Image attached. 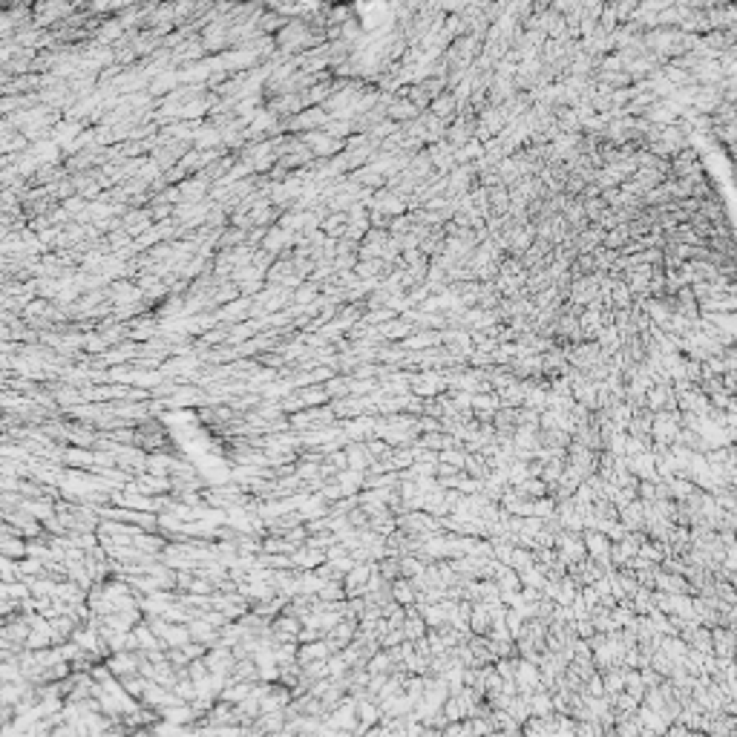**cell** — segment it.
Segmentation results:
<instances>
[{
	"mask_svg": "<svg viewBox=\"0 0 737 737\" xmlns=\"http://www.w3.org/2000/svg\"><path fill=\"white\" fill-rule=\"evenodd\" d=\"M582 545H585V553L596 561H608L611 545L613 541L602 533V530H582Z\"/></svg>",
	"mask_w": 737,
	"mask_h": 737,
	"instance_id": "1",
	"label": "cell"
},
{
	"mask_svg": "<svg viewBox=\"0 0 737 737\" xmlns=\"http://www.w3.org/2000/svg\"><path fill=\"white\" fill-rule=\"evenodd\" d=\"M619 521L628 527V530H643L645 527V516H643V501L634 498L628 501L625 507H619Z\"/></svg>",
	"mask_w": 737,
	"mask_h": 737,
	"instance_id": "2",
	"label": "cell"
},
{
	"mask_svg": "<svg viewBox=\"0 0 737 737\" xmlns=\"http://www.w3.org/2000/svg\"><path fill=\"white\" fill-rule=\"evenodd\" d=\"M467 625H470L473 634L487 636V631H490V625H493V619H490V613H487V605H484V602H473V611H470Z\"/></svg>",
	"mask_w": 737,
	"mask_h": 737,
	"instance_id": "3",
	"label": "cell"
},
{
	"mask_svg": "<svg viewBox=\"0 0 737 737\" xmlns=\"http://www.w3.org/2000/svg\"><path fill=\"white\" fill-rule=\"evenodd\" d=\"M392 599H398L400 605H409V602H415V588L409 585V579H406V576H398V579H392Z\"/></svg>",
	"mask_w": 737,
	"mask_h": 737,
	"instance_id": "4",
	"label": "cell"
},
{
	"mask_svg": "<svg viewBox=\"0 0 737 737\" xmlns=\"http://www.w3.org/2000/svg\"><path fill=\"white\" fill-rule=\"evenodd\" d=\"M648 666H651V668H654L659 677H668V674L674 671V666H677V663H674V659H668L663 651L656 648V651L651 654V659H648Z\"/></svg>",
	"mask_w": 737,
	"mask_h": 737,
	"instance_id": "5",
	"label": "cell"
}]
</instances>
